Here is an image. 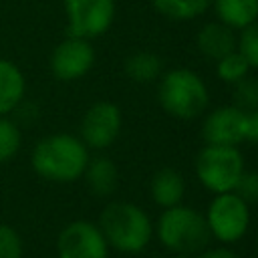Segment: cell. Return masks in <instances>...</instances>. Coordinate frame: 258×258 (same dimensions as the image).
Instances as JSON below:
<instances>
[{"label":"cell","instance_id":"26","mask_svg":"<svg viewBox=\"0 0 258 258\" xmlns=\"http://www.w3.org/2000/svg\"><path fill=\"white\" fill-rule=\"evenodd\" d=\"M250 141L258 143V109L250 113Z\"/></svg>","mask_w":258,"mask_h":258},{"label":"cell","instance_id":"1","mask_svg":"<svg viewBox=\"0 0 258 258\" xmlns=\"http://www.w3.org/2000/svg\"><path fill=\"white\" fill-rule=\"evenodd\" d=\"M89 159V147L81 137L71 133H50L42 137L30 153L34 173L56 183H69L83 177Z\"/></svg>","mask_w":258,"mask_h":258},{"label":"cell","instance_id":"10","mask_svg":"<svg viewBox=\"0 0 258 258\" xmlns=\"http://www.w3.org/2000/svg\"><path fill=\"white\" fill-rule=\"evenodd\" d=\"M48 64L50 73L58 81L83 79L95 64V48L89 38L69 34L52 48Z\"/></svg>","mask_w":258,"mask_h":258},{"label":"cell","instance_id":"20","mask_svg":"<svg viewBox=\"0 0 258 258\" xmlns=\"http://www.w3.org/2000/svg\"><path fill=\"white\" fill-rule=\"evenodd\" d=\"M250 71V64L246 62V58L238 52V48L226 56H222L220 60H216V73H218V79L224 81V83H238L240 79H244Z\"/></svg>","mask_w":258,"mask_h":258},{"label":"cell","instance_id":"4","mask_svg":"<svg viewBox=\"0 0 258 258\" xmlns=\"http://www.w3.org/2000/svg\"><path fill=\"white\" fill-rule=\"evenodd\" d=\"M157 240L175 254H198L210 242L206 218L187 206L165 208L155 224Z\"/></svg>","mask_w":258,"mask_h":258},{"label":"cell","instance_id":"23","mask_svg":"<svg viewBox=\"0 0 258 258\" xmlns=\"http://www.w3.org/2000/svg\"><path fill=\"white\" fill-rule=\"evenodd\" d=\"M24 256V244L20 234L0 222V258H22Z\"/></svg>","mask_w":258,"mask_h":258},{"label":"cell","instance_id":"3","mask_svg":"<svg viewBox=\"0 0 258 258\" xmlns=\"http://www.w3.org/2000/svg\"><path fill=\"white\" fill-rule=\"evenodd\" d=\"M157 101L167 115L187 121L200 117L206 111L210 93L200 75H196L191 69L179 67L167 71L161 77L157 87Z\"/></svg>","mask_w":258,"mask_h":258},{"label":"cell","instance_id":"27","mask_svg":"<svg viewBox=\"0 0 258 258\" xmlns=\"http://www.w3.org/2000/svg\"><path fill=\"white\" fill-rule=\"evenodd\" d=\"M151 258H165V256H151Z\"/></svg>","mask_w":258,"mask_h":258},{"label":"cell","instance_id":"24","mask_svg":"<svg viewBox=\"0 0 258 258\" xmlns=\"http://www.w3.org/2000/svg\"><path fill=\"white\" fill-rule=\"evenodd\" d=\"M234 191L248 204V206H254L258 204V173L256 171H246L240 175Z\"/></svg>","mask_w":258,"mask_h":258},{"label":"cell","instance_id":"12","mask_svg":"<svg viewBox=\"0 0 258 258\" xmlns=\"http://www.w3.org/2000/svg\"><path fill=\"white\" fill-rule=\"evenodd\" d=\"M196 44L206 58L220 60L222 56H226L238 48V38L234 36V28L216 20V22H208L200 28V32L196 36Z\"/></svg>","mask_w":258,"mask_h":258},{"label":"cell","instance_id":"6","mask_svg":"<svg viewBox=\"0 0 258 258\" xmlns=\"http://www.w3.org/2000/svg\"><path fill=\"white\" fill-rule=\"evenodd\" d=\"M206 224L210 236L224 244H234L244 238L250 226V206L236 194H216L206 210Z\"/></svg>","mask_w":258,"mask_h":258},{"label":"cell","instance_id":"22","mask_svg":"<svg viewBox=\"0 0 258 258\" xmlns=\"http://www.w3.org/2000/svg\"><path fill=\"white\" fill-rule=\"evenodd\" d=\"M238 52L246 58L250 69H258V20L242 28L238 38Z\"/></svg>","mask_w":258,"mask_h":258},{"label":"cell","instance_id":"5","mask_svg":"<svg viewBox=\"0 0 258 258\" xmlns=\"http://www.w3.org/2000/svg\"><path fill=\"white\" fill-rule=\"evenodd\" d=\"M244 173V157L234 145H212L196 157V175L200 183L212 194L234 191L240 175Z\"/></svg>","mask_w":258,"mask_h":258},{"label":"cell","instance_id":"17","mask_svg":"<svg viewBox=\"0 0 258 258\" xmlns=\"http://www.w3.org/2000/svg\"><path fill=\"white\" fill-rule=\"evenodd\" d=\"M163 62L155 52L149 50H137L127 56L125 60V73L129 79L137 83H149L161 75Z\"/></svg>","mask_w":258,"mask_h":258},{"label":"cell","instance_id":"13","mask_svg":"<svg viewBox=\"0 0 258 258\" xmlns=\"http://www.w3.org/2000/svg\"><path fill=\"white\" fill-rule=\"evenodd\" d=\"M26 79L18 64L8 58H0V117L14 113V109L24 101Z\"/></svg>","mask_w":258,"mask_h":258},{"label":"cell","instance_id":"9","mask_svg":"<svg viewBox=\"0 0 258 258\" xmlns=\"http://www.w3.org/2000/svg\"><path fill=\"white\" fill-rule=\"evenodd\" d=\"M202 137L212 145H234L250 141V113L236 105L218 107L210 111L202 125Z\"/></svg>","mask_w":258,"mask_h":258},{"label":"cell","instance_id":"7","mask_svg":"<svg viewBox=\"0 0 258 258\" xmlns=\"http://www.w3.org/2000/svg\"><path fill=\"white\" fill-rule=\"evenodd\" d=\"M69 34L97 38L105 34L115 18V0H62Z\"/></svg>","mask_w":258,"mask_h":258},{"label":"cell","instance_id":"15","mask_svg":"<svg viewBox=\"0 0 258 258\" xmlns=\"http://www.w3.org/2000/svg\"><path fill=\"white\" fill-rule=\"evenodd\" d=\"M85 179H87V185L89 189L95 194V196H111L117 187V181H119V171H117V165L109 159V157H95V159H89L87 167H85Z\"/></svg>","mask_w":258,"mask_h":258},{"label":"cell","instance_id":"19","mask_svg":"<svg viewBox=\"0 0 258 258\" xmlns=\"http://www.w3.org/2000/svg\"><path fill=\"white\" fill-rule=\"evenodd\" d=\"M22 145V131L20 127L8 119L0 117V163H6L16 157Z\"/></svg>","mask_w":258,"mask_h":258},{"label":"cell","instance_id":"18","mask_svg":"<svg viewBox=\"0 0 258 258\" xmlns=\"http://www.w3.org/2000/svg\"><path fill=\"white\" fill-rule=\"evenodd\" d=\"M153 8L171 20H191L202 16L212 0H151Z\"/></svg>","mask_w":258,"mask_h":258},{"label":"cell","instance_id":"8","mask_svg":"<svg viewBox=\"0 0 258 258\" xmlns=\"http://www.w3.org/2000/svg\"><path fill=\"white\" fill-rule=\"evenodd\" d=\"M58 258H109V244L101 228L89 220L67 224L56 238Z\"/></svg>","mask_w":258,"mask_h":258},{"label":"cell","instance_id":"25","mask_svg":"<svg viewBox=\"0 0 258 258\" xmlns=\"http://www.w3.org/2000/svg\"><path fill=\"white\" fill-rule=\"evenodd\" d=\"M194 258H238L232 250L228 248H210V250H202L198 254H194Z\"/></svg>","mask_w":258,"mask_h":258},{"label":"cell","instance_id":"11","mask_svg":"<svg viewBox=\"0 0 258 258\" xmlns=\"http://www.w3.org/2000/svg\"><path fill=\"white\" fill-rule=\"evenodd\" d=\"M121 109L111 101L93 103L81 119V139L87 147L105 149L115 143L121 131Z\"/></svg>","mask_w":258,"mask_h":258},{"label":"cell","instance_id":"2","mask_svg":"<svg viewBox=\"0 0 258 258\" xmlns=\"http://www.w3.org/2000/svg\"><path fill=\"white\" fill-rule=\"evenodd\" d=\"M109 244L123 254H139L153 236L149 216L131 202H111L101 212L97 224Z\"/></svg>","mask_w":258,"mask_h":258},{"label":"cell","instance_id":"14","mask_svg":"<svg viewBox=\"0 0 258 258\" xmlns=\"http://www.w3.org/2000/svg\"><path fill=\"white\" fill-rule=\"evenodd\" d=\"M149 191H151L153 202L159 208H163V210L173 208V206L181 204V200H183L185 181H183L181 173H177L175 169L163 167V169H157L153 173L151 183H149Z\"/></svg>","mask_w":258,"mask_h":258},{"label":"cell","instance_id":"21","mask_svg":"<svg viewBox=\"0 0 258 258\" xmlns=\"http://www.w3.org/2000/svg\"><path fill=\"white\" fill-rule=\"evenodd\" d=\"M234 105L246 113H252L258 109V79L244 77L238 83H234Z\"/></svg>","mask_w":258,"mask_h":258},{"label":"cell","instance_id":"16","mask_svg":"<svg viewBox=\"0 0 258 258\" xmlns=\"http://www.w3.org/2000/svg\"><path fill=\"white\" fill-rule=\"evenodd\" d=\"M218 20L230 28H246L258 20V0H212Z\"/></svg>","mask_w":258,"mask_h":258}]
</instances>
